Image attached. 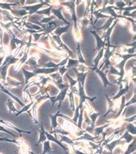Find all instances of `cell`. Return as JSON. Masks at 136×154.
Returning a JSON list of instances; mask_svg holds the SVG:
<instances>
[{"mask_svg":"<svg viewBox=\"0 0 136 154\" xmlns=\"http://www.w3.org/2000/svg\"><path fill=\"white\" fill-rule=\"evenodd\" d=\"M78 94L79 96V104H78V106L80 107V109L83 108L84 106V104L86 100H89L90 102L94 101L96 97H88L86 94H85V90H84V87L82 86L81 84L78 83Z\"/></svg>","mask_w":136,"mask_h":154,"instance_id":"1","label":"cell"},{"mask_svg":"<svg viewBox=\"0 0 136 154\" xmlns=\"http://www.w3.org/2000/svg\"><path fill=\"white\" fill-rule=\"evenodd\" d=\"M44 5H51V2H48V1H40V3H37L35 5H33L22 6L21 9L26 11L28 16H31L34 13H36L38 11H40V9L43 7Z\"/></svg>","mask_w":136,"mask_h":154,"instance_id":"2","label":"cell"},{"mask_svg":"<svg viewBox=\"0 0 136 154\" xmlns=\"http://www.w3.org/2000/svg\"><path fill=\"white\" fill-rule=\"evenodd\" d=\"M68 90H69V88H64V89L61 90L60 93H59L57 95H55V96H50V97H49V100L52 101V108L55 106L56 102H59V109L61 108L62 102L64 101V100H65L66 97H67V94Z\"/></svg>","mask_w":136,"mask_h":154,"instance_id":"3","label":"cell"},{"mask_svg":"<svg viewBox=\"0 0 136 154\" xmlns=\"http://www.w3.org/2000/svg\"><path fill=\"white\" fill-rule=\"evenodd\" d=\"M50 35H51V36H52V40H53L55 42H56V43H58V45L60 46V48H61V49H63V50H66V52L67 53L68 56H69L70 58L74 59V57H75L74 53L72 51V49H70L67 45H66V44L63 42V41L61 40V36L54 35L53 33H51Z\"/></svg>","mask_w":136,"mask_h":154,"instance_id":"4","label":"cell"},{"mask_svg":"<svg viewBox=\"0 0 136 154\" xmlns=\"http://www.w3.org/2000/svg\"><path fill=\"white\" fill-rule=\"evenodd\" d=\"M38 26H40L42 29V32H44L46 35H49V34L53 33L55 29L58 28L60 26V24H59V21L53 20V21L49 22L48 23H46V24H40Z\"/></svg>","mask_w":136,"mask_h":154,"instance_id":"5","label":"cell"},{"mask_svg":"<svg viewBox=\"0 0 136 154\" xmlns=\"http://www.w3.org/2000/svg\"><path fill=\"white\" fill-rule=\"evenodd\" d=\"M0 125L4 126V127L10 128V129H12V130H15L16 132H17V133H19V138H20V137H22V133H28V134H31V132H30V131H26V130H22V129H20V128L16 127V126H15V125H13L12 123H10V122H9V121H7V120H4V119H0Z\"/></svg>","mask_w":136,"mask_h":154,"instance_id":"6","label":"cell"},{"mask_svg":"<svg viewBox=\"0 0 136 154\" xmlns=\"http://www.w3.org/2000/svg\"><path fill=\"white\" fill-rule=\"evenodd\" d=\"M63 9H64V8L62 7V6H56V5H55V6L53 7V9H52V11H51V13H53L55 17H57L60 21L64 22L66 25H71V23H68L67 20V19L64 17V16L62 15V11H63Z\"/></svg>","mask_w":136,"mask_h":154,"instance_id":"7","label":"cell"},{"mask_svg":"<svg viewBox=\"0 0 136 154\" xmlns=\"http://www.w3.org/2000/svg\"><path fill=\"white\" fill-rule=\"evenodd\" d=\"M45 134H46L47 140H48V141L56 143L58 146H60L61 147L62 149H63V151L66 152V154H69V148H67V146H65L61 142L57 139V137H55L54 134H51V133H49V132H47V131H45Z\"/></svg>","mask_w":136,"mask_h":154,"instance_id":"8","label":"cell"},{"mask_svg":"<svg viewBox=\"0 0 136 154\" xmlns=\"http://www.w3.org/2000/svg\"><path fill=\"white\" fill-rule=\"evenodd\" d=\"M0 89H1L2 91L4 92V94H8L10 98L12 99V100H16V102H17V103H18V104H19V105H20L21 106H22V107H23L24 106L26 105V104H25V103H24V102H23L22 100H21L20 99L18 98L17 96L14 95L13 94H11L10 92L9 91V90L7 89L6 88L4 87V85L3 84V83H2L1 82H0Z\"/></svg>","mask_w":136,"mask_h":154,"instance_id":"9","label":"cell"},{"mask_svg":"<svg viewBox=\"0 0 136 154\" xmlns=\"http://www.w3.org/2000/svg\"><path fill=\"white\" fill-rule=\"evenodd\" d=\"M90 33L94 35V36H95L96 38V47L94 50L99 51V50L101 49H102V48H105V46H106V42L102 39V37L99 35H97L96 32L94 31V30H90Z\"/></svg>","mask_w":136,"mask_h":154,"instance_id":"10","label":"cell"},{"mask_svg":"<svg viewBox=\"0 0 136 154\" xmlns=\"http://www.w3.org/2000/svg\"><path fill=\"white\" fill-rule=\"evenodd\" d=\"M133 82H129V83H127V85L125 86V88H123L121 90H119V92L116 94V95L113 97V98L111 99L112 100H114V101H116V100H117L118 99H120L122 96H124L128 92H129V88L133 86Z\"/></svg>","mask_w":136,"mask_h":154,"instance_id":"11","label":"cell"},{"mask_svg":"<svg viewBox=\"0 0 136 154\" xmlns=\"http://www.w3.org/2000/svg\"><path fill=\"white\" fill-rule=\"evenodd\" d=\"M93 71H95L96 73L99 75L100 79L102 80V84H103V86H104V88H107L108 86L111 85V82L109 81V79H108L107 75H106V73H105V72L101 71V70L99 69L98 68H97V69H94Z\"/></svg>","mask_w":136,"mask_h":154,"instance_id":"12","label":"cell"},{"mask_svg":"<svg viewBox=\"0 0 136 154\" xmlns=\"http://www.w3.org/2000/svg\"><path fill=\"white\" fill-rule=\"evenodd\" d=\"M74 70L75 73H76V76H77V82L78 83L81 84L82 86L84 87V82H85V79H86V76L88 75L89 72H78L77 69H72Z\"/></svg>","mask_w":136,"mask_h":154,"instance_id":"13","label":"cell"},{"mask_svg":"<svg viewBox=\"0 0 136 154\" xmlns=\"http://www.w3.org/2000/svg\"><path fill=\"white\" fill-rule=\"evenodd\" d=\"M22 71V73H23V75H24V78H25V86L28 85V82L32 79V78H34V76H37L35 74H34L33 71H30V70H27L24 67H22L21 68V69Z\"/></svg>","mask_w":136,"mask_h":154,"instance_id":"14","label":"cell"},{"mask_svg":"<svg viewBox=\"0 0 136 154\" xmlns=\"http://www.w3.org/2000/svg\"><path fill=\"white\" fill-rule=\"evenodd\" d=\"M104 49H105V48H102V49H100V50L98 51L97 55H96L95 58H94V60H93V63H94V64H93V67L91 68V70H94L98 68V65H99V63H100V61L102 60V56H103Z\"/></svg>","mask_w":136,"mask_h":154,"instance_id":"15","label":"cell"},{"mask_svg":"<svg viewBox=\"0 0 136 154\" xmlns=\"http://www.w3.org/2000/svg\"><path fill=\"white\" fill-rule=\"evenodd\" d=\"M59 113H60V111H58L55 114H49V117L51 119V124H52V129L50 132H53L55 129L61 127V126L58 123V119H57L59 117Z\"/></svg>","mask_w":136,"mask_h":154,"instance_id":"16","label":"cell"},{"mask_svg":"<svg viewBox=\"0 0 136 154\" xmlns=\"http://www.w3.org/2000/svg\"><path fill=\"white\" fill-rule=\"evenodd\" d=\"M120 139L123 140V142H124V144L127 146V145H129V143H131V142L133 141V140L135 139V136L131 135L128 131H124V133H123V135L120 137Z\"/></svg>","mask_w":136,"mask_h":154,"instance_id":"17","label":"cell"},{"mask_svg":"<svg viewBox=\"0 0 136 154\" xmlns=\"http://www.w3.org/2000/svg\"><path fill=\"white\" fill-rule=\"evenodd\" d=\"M108 126H110V123L108 122L107 124H105V125H103V126H97V127H95L94 128V130H93V136H95L96 138H99L100 136H101V134L103 133V131L106 129V128H108Z\"/></svg>","mask_w":136,"mask_h":154,"instance_id":"18","label":"cell"},{"mask_svg":"<svg viewBox=\"0 0 136 154\" xmlns=\"http://www.w3.org/2000/svg\"><path fill=\"white\" fill-rule=\"evenodd\" d=\"M80 63H78V61L77 59H72V58H70L68 57L67 63L66 64V68L67 69H77L78 66L79 65Z\"/></svg>","mask_w":136,"mask_h":154,"instance_id":"19","label":"cell"},{"mask_svg":"<svg viewBox=\"0 0 136 154\" xmlns=\"http://www.w3.org/2000/svg\"><path fill=\"white\" fill-rule=\"evenodd\" d=\"M9 68H10V65H8V64H5L4 66H0V78L4 82H5L6 78L8 76Z\"/></svg>","mask_w":136,"mask_h":154,"instance_id":"20","label":"cell"},{"mask_svg":"<svg viewBox=\"0 0 136 154\" xmlns=\"http://www.w3.org/2000/svg\"><path fill=\"white\" fill-rule=\"evenodd\" d=\"M70 26H71V25H66V26H59L58 28H56L55 30H54L53 34H54V35H59V36H61L62 34H64V33L67 32L68 29H70Z\"/></svg>","mask_w":136,"mask_h":154,"instance_id":"21","label":"cell"},{"mask_svg":"<svg viewBox=\"0 0 136 154\" xmlns=\"http://www.w3.org/2000/svg\"><path fill=\"white\" fill-rule=\"evenodd\" d=\"M77 57H78V63H81V64H84V65H87L86 64V62L85 60L84 59V57L82 56V52H81V49H80V42H77Z\"/></svg>","mask_w":136,"mask_h":154,"instance_id":"22","label":"cell"},{"mask_svg":"<svg viewBox=\"0 0 136 154\" xmlns=\"http://www.w3.org/2000/svg\"><path fill=\"white\" fill-rule=\"evenodd\" d=\"M5 82H7L6 86L11 87V88H17V87H19L20 85H22V82H18V81H16V80H15L13 78L9 76H7L6 81H5Z\"/></svg>","mask_w":136,"mask_h":154,"instance_id":"23","label":"cell"},{"mask_svg":"<svg viewBox=\"0 0 136 154\" xmlns=\"http://www.w3.org/2000/svg\"><path fill=\"white\" fill-rule=\"evenodd\" d=\"M39 133H40V135H39V140H38L37 144H36V146H39L41 143L45 142L46 140H47V137H46V134H45V129H44V127H43V125H41V127H40Z\"/></svg>","mask_w":136,"mask_h":154,"instance_id":"24","label":"cell"},{"mask_svg":"<svg viewBox=\"0 0 136 154\" xmlns=\"http://www.w3.org/2000/svg\"><path fill=\"white\" fill-rule=\"evenodd\" d=\"M135 140H133V141L131 143H129V145H127V149H126V151L124 152L123 154L134 153V152H135Z\"/></svg>","mask_w":136,"mask_h":154,"instance_id":"25","label":"cell"},{"mask_svg":"<svg viewBox=\"0 0 136 154\" xmlns=\"http://www.w3.org/2000/svg\"><path fill=\"white\" fill-rule=\"evenodd\" d=\"M34 100H30L28 104H26V105L24 106L21 110H18V112L16 113V116H18V115H20V114H22V112H28L29 109H31V107H32V106H33V104H34Z\"/></svg>","mask_w":136,"mask_h":154,"instance_id":"26","label":"cell"},{"mask_svg":"<svg viewBox=\"0 0 136 154\" xmlns=\"http://www.w3.org/2000/svg\"><path fill=\"white\" fill-rule=\"evenodd\" d=\"M55 5L54 4H52L51 3V5H49L48 8H46V9H43V10H40V11H38L36 13L37 14H40V15H45V16H47V17H50L51 16V11H52V9L53 7L55 6Z\"/></svg>","mask_w":136,"mask_h":154,"instance_id":"27","label":"cell"},{"mask_svg":"<svg viewBox=\"0 0 136 154\" xmlns=\"http://www.w3.org/2000/svg\"><path fill=\"white\" fill-rule=\"evenodd\" d=\"M50 152H54V151L51 148V143L50 141L46 140L45 142H43V152L41 154H47Z\"/></svg>","mask_w":136,"mask_h":154,"instance_id":"28","label":"cell"},{"mask_svg":"<svg viewBox=\"0 0 136 154\" xmlns=\"http://www.w3.org/2000/svg\"><path fill=\"white\" fill-rule=\"evenodd\" d=\"M68 97H69V102H70V107L72 110L75 111V100H74V94L70 89L68 90Z\"/></svg>","mask_w":136,"mask_h":154,"instance_id":"29","label":"cell"},{"mask_svg":"<svg viewBox=\"0 0 136 154\" xmlns=\"http://www.w3.org/2000/svg\"><path fill=\"white\" fill-rule=\"evenodd\" d=\"M55 16H50V17H44V18H42L41 20L40 21L36 22L35 23H36V25H40V24H46V23H48L49 22L53 21V20H55Z\"/></svg>","mask_w":136,"mask_h":154,"instance_id":"30","label":"cell"},{"mask_svg":"<svg viewBox=\"0 0 136 154\" xmlns=\"http://www.w3.org/2000/svg\"><path fill=\"white\" fill-rule=\"evenodd\" d=\"M126 131H128L133 136H135L136 135V127L132 123H127L126 124Z\"/></svg>","mask_w":136,"mask_h":154,"instance_id":"31","label":"cell"},{"mask_svg":"<svg viewBox=\"0 0 136 154\" xmlns=\"http://www.w3.org/2000/svg\"><path fill=\"white\" fill-rule=\"evenodd\" d=\"M7 106H8V109H9V113L18 112V110L15 107L13 101L10 100V98L8 99V100H7Z\"/></svg>","mask_w":136,"mask_h":154,"instance_id":"32","label":"cell"},{"mask_svg":"<svg viewBox=\"0 0 136 154\" xmlns=\"http://www.w3.org/2000/svg\"><path fill=\"white\" fill-rule=\"evenodd\" d=\"M65 75H66V77L67 78V81L69 82V89H72V88H74L75 86L78 84L77 80H75V79H73L72 76H70L67 73H66V74H65Z\"/></svg>","mask_w":136,"mask_h":154,"instance_id":"33","label":"cell"},{"mask_svg":"<svg viewBox=\"0 0 136 154\" xmlns=\"http://www.w3.org/2000/svg\"><path fill=\"white\" fill-rule=\"evenodd\" d=\"M93 16H95L96 17V20L95 21H93V24H94V26H95V23L96 20H98V19H100V18H109L110 17L109 16L106 14H102L101 12H99L98 11H95V12H93Z\"/></svg>","mask_w":136,"mask_h":154,"instance_id":"34","label":"cell"},{"mask_svg":"<svg viewBox=\"0 0 136 154\" xmlns=\"http://www.w3.org/2000/svg\"><path fill=\"white\" fill-rule=\"evenodd\" d=\"M109 75H118L119 77L121 76V75H120V72L116 69L114 66H111V67H109Z\"/></svg>","mask_w":136,"mask_h":154,"instance_id":"35","label":"cell"},{"mask_svg":"<svg viewBox=\"0 0 136 154\" xmlns=\"http://www.w3.org/2000/svg\"><path fill=\"white\" fill-rule=\"evenodd\" d=\"M81 25L84 27V28H85V27H87L89 24H90V20L88 19V17H84V18H82L81 19Z\"/></svg>","mask_w":136,"mask_h":154,"instance_id":"36","label":"cell"},{"mask_svg":"<svg viewBox=\"0 0 136 154\" xmlns=\"http://www.w3.org/2000/svg\"><path fill=\"white\" fill-rule=\"evenodd\" d=\"M0 132H4V133H8V134H10V135H11L13 138H16V137H18V136H16V134H13V133H11V132H10L8 129H6L5 127L4 126H2V125H0Z\"/></svg>","mask_w":136,"mask_h":154,"instance_id":"37","label":"cell"},{"mask_svg":"<svg viewBox=\"0 0 136 154\" xmlns=\"http://www.w3.org/2000/svg\"><path fill=\"white\" fill-rule=\"evenodd\" d=\"M67 69L66 68V66H63V67H60L59 69H58V73L60 74V75H61V76H63L67 72Z\"/></svg>","mask_w":136,"mask_h":154,"instance_id":"38","label":"cell"},{"mask_svg":"<svg viewBox=\"0 0 136 154\" xmlns=\"http://www.w3.org/2000/svg\"><path fill=\"white\" fill-rule=\"evenodd\" d=\"M135 114L133 115V117H130V118H128V119H123V121L126 122V123H132V121H135Z\"/></svg>","mask_w":136,"mask_h":154,"instance_id":"39","label":"cell"},{"mask_svg":"<svg viewBox=\"0 0 136 154\" xmlns=\"http://www.w3.org/2000/svg\"><path fill=\"white\" fill-rule=\"evenodd\" d=\"M29 154H34V152H32L30 151V152H29Z\"/></svg>","mask_w":136,"mask_h":154,"instance_id":"40","label":"cell"},{"mask_svg":"<svg viewBox=\"0 0 136 154\" xmlns=\"http://www.w3.org/2000/svg\"><path fill=\"white\" fill-rule=\"evenodd\" d=\"M0 154H4V153H3V152H0Z\"/></svg>","mask_w":136,"mask_h":154,"instance_id":"41","label":"cell"},{"mask_svg":"<svg viewBox=\"0 0 136 154\" xmlns=\"http://www.w3.org/2000/svg\"><path fill=\"white\" fill-rule=\"evenodd\" d=\"M132 154H135V152H134V153H132Z\"/></svg>","mask_w":136,"mask_h":154,"instance_id":"42","label":"cell"},{"mask_svg":"<svg viewBox=\"0 0 136 154\" xmlns=\"http://www.w3.org/2000/svg\"><path fill=\"white\" fill-rule=\"evenodd\" d=\"M92 154H93V153H92Z\"/></svg>","mask_w":136,"mask_h":154,"instance_id":"43","label":"cell"}]
</instances>
